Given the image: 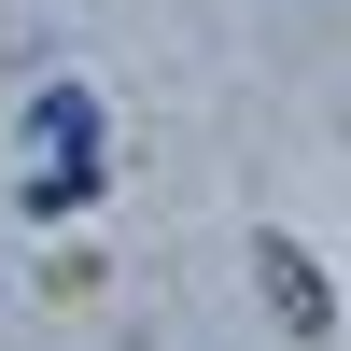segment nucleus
<instances>
[{
  "label": "nucleus",
  "instance_id": "1",
  "mask_svg": "<svg viewBox=\"0 0 351 351\" xmlns=\"http://www.w3.org/2000/svg\"><path fill=\"white\" fill-rule=\"evenodd\" d=\"M253 281H267V309H281L295 337H324V324H337V309H324V267H309L295 239H267V253H253Z\"/></svg>",
  "mask_w": 351,
  "mask_h": 351
},
{
  "label": "nucleus",
  "instance_id": "2",
  "mask_svg": "<svg viewBox=\"0 0 351 351\" xmlns=\"http://www.w3.org/2000/svg\"><path fill=\"white\" fill-rule=\"evenodd\" d=\"M99 183H112V155H28V211H43V225L99 211Z\"/></svg>",
  "mask_w": 351,
  "mask_h": 351
},
{
  "label": "nucleus",
  "instance_id": "3",
  "mask_svg": "<svg viewBox=\"0 0 351 351\" xmlns=\"http://www.w3.org/2000/svg\"><path fill=\"white\" fill-rule=\"evenodd\" d=\"M28 155H99V99L84 84H43L28 99Z\"/></svg>",
  "mask_w": 351,
  "mask_h": 351
}]
</instances>
